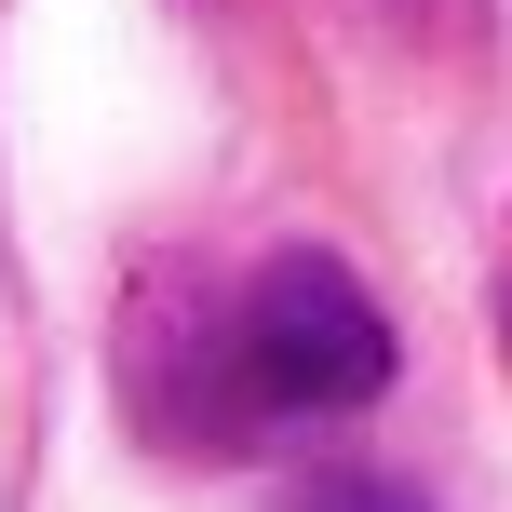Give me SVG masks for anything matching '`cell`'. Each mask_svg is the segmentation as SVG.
I'll return each mask as SVG.
<instances>
[{
	"instance_id": "7a4b0ae2",
	"label": "cell",
	"mask_w": 512,
	"mask_h": 512,
	"mask_svg": "<svg viewBox=\"0 0 512 512\" xmlns=\"http://www.w3.org/2000/svg\"><path fill=\"white\" fill-rule=\"evenodd\" d=\"M122 391L162 445H243V351H230V297H203L189 270H149L122 310Z\"/></svg>"
},
{
	"instance_id": "3957f363",
	"label": "cell",
	"mask_w": 512,
	"mask_h": 512,
	"mask_svg": "<svg viewBox=\"0 0 512 512\" xmlns=\"http://www.w3.org/2000/svg\"><path fill=\"white\" fill-rule=\"evenodd\" d=\"M297 512H418V499L391 486V472H310V486H297Z\"/></svg>"
},
{
	"instance_id": "6da1fadb",
	"label": "cell",
	"mask_w": 512,
	"mask_h": 512,
	"mask_svg": "<svg viewBox=\"0 0 512 512\" xmlns=\"http://www.w3.org/2000/svg\"><path fill=\"white\" fill-rule=\"evenodd\" d=\"M230 351H243V405L256 418H351V405L391 391V310L337 256L297 243L230 297Z\"/></svg>"
}]
</instances>
